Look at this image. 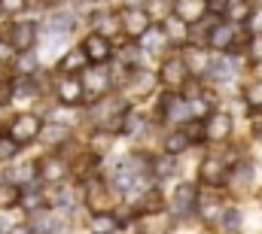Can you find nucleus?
I'll use <instances>...</instances> for the list:
<instances>
[{
	"label": "nucleus",
	"instance_id": "obj_28",
	"mask_svg": "<svg viewBox=\"0 0 262 234\" xmlns=\"http://www.w3.org/2000/svg\"><path fill=\"white\" fill-rule=\"evenodd\" d=\"M15 76H37L43 61L37 55V49H28V52H15Z\"/></svg>",
	"mask_w": 262,
	"mask_h": 234
},
{
	"label": "nucleus",
	"instance_id": "obj_1",
	"mask_svg": "<svg viewBox=\"0 0 262 234\" xmlns=\"http://www.w3.org/2000/svg\"><path fill=\"white\" fill-rule=\"evenodd\" d=\"M131 107H134V101L125 91L116 88V91H110V95H104L98 101H89L82 107V122H89L92 128H113V131H119V125H122V119H125V113Z\"/></svg>",
	"mask_w": 262,
	"mask_h": 234
},
{
	"label": "nucleus",
	"instance_id": "obj_11",
	"mask_svg": "<svg viewBox=\"0 0 262 234\" xmlns=\"http://www.w3.org/2000/svg\"><path fill=\"white\" fill-rule=\"evenodd\" d=\"M79 49L85 52V58H89V64H110V61L116 58L113 40H110V37H104L101 31H89V34L82 37Z\"/></svg>",
	"mask_w": 262,
	"mask_h": 234
},
{
	"label": "nucleus",
	"instance_id": "obj_20",
	"mask_svg": "<svg viewBox=\"0 0 262 234\" xmlns=\"http://www.w3.org/2000/svg\"><path fill=\"white\" fill-rule=\"evenodd\" d=\"M189 146H195L192 143V137H189V131H186V125H177V128H171L165 137H162V152H168V155H183Z\"/></svg>",
	"mask_w": 262,
	"mask_h": 234
},
{
	"label": "nucleus",
	"instance_id": "obj_2",
	"mask_svg": "<svg viewBox=\"0 0 262 234\" xmlns=\"http://www.w3.org/2000/svg\"><path fill=\"white\" fill-rule=\"evenodd\" d=\"M82 204L89 207V213H107V210H116L122 204V195L113 189L110 176L107 174H98L95 179H89L82 185Z\"/></svg>",
	"mask_w": 262,
	"mask_h": 234
},
{
	"label": "nucleus",
	"instance_id": "obj_25",
	"mask_svg": "<svg viewBox=\"0 0 262 234\" xmlns=\"http://www.w3.org/2000/svg\"><path fill=\"white\" fill-rule=\"evenodd\" d=\"M159 21H162V28H165V34H168V40L174 43V49H180V46L189 43V25H186L183 18H177L174 12H168V15L159 18Z\"/></svg>",
	"mask_w": 262,
	"mask_h": 234
},
{
	"label": "nucleus",
	"instance_id": "obj_23",
	"mask_svg": "<svg viewBox=\"0 0 262 234\" xmlns=\"http://www.w3.org/2000/svg\"><path fill=\"white\" fill-rule=\"evenodd\" d=\"M3 176L18 182V185H28L34 179H40V158L37 161H9V168L3 171Z\"/></svg>",
	"mask_w": 262,
	"mask_h": 234
},
{
	"label": "nucleus",
	"instance_id": "obj_6",
	"mask_svg": "<svg viewBox=\"0 0 262 234\" xmlns=\"http://www.w3.org/2000/svg\"><path fill=\"white\" fill-rule=\"evenodd\" d=\"M152 21H156V18H152V12H149L146 3H143V6L119 3V25H122V34H125L128 40H140L143 31H146Z\"/></svg>",
	"mask_w": 262,
	"mask_h": 234
},
{
	"label": "nucleus",
	"instance_id": "obj_3",
	"mask_svg": "<svg viewBox=\"0 0 262 234\" xmlns=\"http://www.w3.org/2000/svg\"><path fill=\"white\" fill-rule=\"evenodd\" d=\"M43 37V28L37 18H12L9 28H6V40L12 43L15 52H28V49H37Z\"/></svg>",
	"mask_w": 262,
	"mask_h": 234
},
{
	"label": "nucleus",
	"instance_id": "obj_40",
	"mask_svg": "<svg viewBox=\"0 0 262 234\" xmlns=\"http://www.w3.org/2000/svg\"><path fill=\"white\" fill-rule=\"evenodd\" d=\"M0 137H6V125L3 122H0Z\"/></svg>",
	"mask_w": 262,
	"mask_h": 234
},
{
	"label": "nucleus",
	"instance_id": "obj_8",
	"mask_svg": "<svg viewBox=\"0 0 262 234\" xmlns=\"http://www.w3.org/2000/svg\"><path fill=\"white\" fill-rule=\"evenodd\" d=\"M40 131H43V119L34 116V113H18L12 122H6V137L25 149L40 140Z\"/></svg>",
	"mask_w": 262,
	"mask_h": 234
},
{
	"label": "nucleus",
	"instance_id": "obj_27",
	"mask_svg": "<svg viewBox=\"0 0 262 234\" xmlns=\"http://www.w3.org/2000/svg\"><path fill=\"white\" fill-rule=\"evenodd\" d=\"M21 189H25V185H18V182L0 176V210H3V213H6V210H15V207L21 204Z\"/></svg>",
	"mask_w": 262,
	"mask_h": 234
},
{
	"label": "nucleus",
	"instance_id": "obj_22",
	"mask_svg": "<svg viewBox=\"0 0 262 234\" xmlns=\"http://www.w3.org/2000/svg\"><path fill=\"white\" fill-rule=\"evenodd\" d=\"M116 64H119V73H125V70H137V67H143V61H146V52H143V46L137 43V40H128L119 52H116Z\"/></svg>",
	"mask_w": 262,
	"mask_h": 234
},
{
	"label": "nucleus",
	"instance_id": "obj_19",
	"mask_svg": "<svg viewBox=\"0 0 262 234\" xmlns=\"http://www.w3.org/2000/svg\"><path fill=\"white\" fill-rule=\"evenodd\" d=\"M171 12L186 25H198L201 18H207L210 9H207V0H171Z\"/></svg>",
	"mask_w": 262,
	"mask_h": 234
},
{
	"label": "nucleus",
	"instance_id": "obj_10",
	"mask_svg": "<svg viewBox=\"0 0 262 234\" xmlns=\"http://www.w3.org/2000/svg\"><path fill=\"white\" fill-rule=\"evenodd\" d=\"M204 46L213 49V52H238L235 21H229V18H216V21L207 28V40H204Z\"/></svg>",
	"mask_w": 262,
	"mask_h": 234
},
{
	"label": "nucleus",
	"instance_id": "obj_33",
	"mask_svg": "<svg viewBox=\"0 0 262 234\" xmlns=\"http://www.w3.org/2000/svg\"><path fill=\"white\" fill-rule=\"evenodd\" d=\"M28 6H31V0H0V9H3V15H9V18H18Z\"/></svg>",
	"mask_w": 262,
	"mask_h": 234
},
{
	"label": "nucleus",
	"instance_id": "obj_29",
	"mask_svg": "<svg viewBox=\"0 0 262 234\" xmlns=\"http://www.w3.org/2000/svg\"><path fill=\"white\" fill-rule=\"evenodd\" d=\"M223 210H226V207H223L216 198H204V195H201L195 216L204 222V225H220V216H223Z\"/></svg>",
	"mask_w": 262,
	"mask_h": 234
},
{
	"label": "nucleus",
	"instance_id": "obj_24",
	"mask_svg": "<svg viewBox=\"0 0 262 234\" xmlns=\"http://www.w3.org/2000/svg\"><path fill=\"white\" fill-rule=\"evenodd\" d=\"M89 67V58H85V52L76 46V49H64L58 61H55V73L58 76H67V73H82Z\"/></svg>",
	"mask_w": 262,
	"mask_h": 234
},
{
	"label": "nucleus",
	"instance_id": "obj_42",
	"mask_svg": "<svg viewBox=\"0 0 262 234\" xmlns=\"http://www.w3.org/2000/svg\"><path fill=\"white\" fill-rule=\"evenodd\" d=\"M104 3H107V0H104Z\"/></svg>",
	"mask_w": 262,
	"mask_h": 234
},
{
	"label": "nucleus",
	"instance_id": "obj_31",
	"mask_svg": "<svg viewBox=\"0 0 262 234\" xmlns=\"http://www.w3.org/2000/svg\"><path fill=\"white\" fill-rule=\"evenodd\" d=\"M241 222H244L241 210H238V207H226V210H223V216H220V225H216V228H223V231H238V228H241Z\"/></svg>",
	"mask_w": 262,
	"mask_h": 234
},
{
	"label": "nucleus",
	"instance_id": "obj_15",
	"mask_svg": "<svg viewBox=\"0 0 262 234\" xmlns=\"http://www.w3.org/2000/svg\"><path fill=\"white\" fill-rule=\"evenodd\" d=\"M232 131H235V122L229 113H210V116L204 119V140L207 143H226L229 137H232Z\"/></svg>",
	"mask_w": 262,
	"mask_h": 234
},
{
	"label": "nucleus",
	"instance_id": "obj_13",
	"mask_svg": "<svg viewBox=\"0 0 262 234\" xmlns=\"http://www.w3.org/2000/svg\"><path fill=\"white\" fill-rule=\"evenodd\" d=\"M46 34H61V37H70L73 31H76V25H79V12L76 9H70L67 3L61 6H52L49 12H46Z\"/></svg>",
	"mask_w": 262,
	"mask_h": 234
},
{
	"label": "nucleus",
	"instance_id": "obj_21",
	"mask_svg": "<svg viewBox=\"0 0 262 234\" xmlns=\"http://www.w3.org/2000/svg\"><path fill=\"white\" fill-rule=\"evenodd\" d=\"M89 231H98V234H116V231H128V225L119 219L116 210H107V213H92L89 216Z\"/></svg>",
	"mask_w": 262,
	"mask_h": 234
},
{
	"label": "nucleus",
	"instance_id": "obj_38",
	"mask_svg": "<svg viewBox=\"0 0 262 234\" xmlns=\"http://www.w3.org/2000/svg\"><path fill=\"white\" fill-rule=\"evenodd\" d=\"M9 228H12V222L6 216H0V231H9Z\"/></svg>",
	"mask_w": 262,
	"mask_h": 234
},
{
	"label": "nucleus",
	"instance_id": "obj_41",
	"mask_svg": "<svg viewBox=\"0 0 262 234\" xmlns=\"http://www.w3.org/2000/svg\"><path fill=\"white\" fill-rule=\"evenodd\" d=\"M0 18H3V9H0Z\"/></svg>",
	"mask_w": 262,
	"mask_h": 234
},
{
	"label": "nucleus",
	"instance_id": "obj_36",
	"mask_svg": "<svg viewBox=\"0 0 262 234\" xmlns=\"http://www.w3.org/2000/svg\"><path fill=\"white\" fill-rule=\"evenodd\" d=\"M244 25L250 28V34H262V6L259 9H250V15H247Z\"/></svg>",
	"mask_w": 262,
	"mask_h": 234
},
{
	"label": "nucleus",
	"instance_id": "obj_4",
	"mask_svg": "<svg viewBox=\"0 0 262 234\" xmlns=\"http://www.w3.org/2000/svg\"><path fill=\"white\" fill-rule=\"evenodd\" d=\"M189 76H192V70H189V64H186L183 55L171 52V55L162 58V67H159V85H162V88L180 91V88L189 82Z\"/></svg>",
	"mask_w": 262,
	"mask_h": 234
},
{
	"label": "nucleus",
	"instance_id": "obj_7",
	"mask_svg": "<svg viewBox=\"0 0 262 234\" xmlns=\"http://www.w3.org/2000/svg\"><path fill=\"white\" fill-rule=\"evenodd\" d=\"M40 179L46 185H58L70 179V152L67 149H46V155L40 158Z\"/></svg>",
	"mask_w": 262,
	"mask_h": 234
},
{
	"label": "nucleus",
	"instance_id": "obj_14",
	"mask_svg": "<svg viewBox=\"0 0 262 234\" xmlns=\"http://www.w3.org/2000/svg\"><path fill=\"white\" fill-rule=\"evenodd\" d=\"M46 149H67L70 152V143H73V125H61V122H46L43 119V131H40V140Z\"/></svg>",
	"mask_w": 262,
	"mask_h": 234
},
{
	"label": "nucleus",
	"instance_id": "obj_9",
	"mask_svg": "<svg viewBox=\"0 0 262 234\" xmlns=\"http://www.w3.org/2000/svg\"><path fill=\"white\" fill-rule=\"evenodd\" d=\"M55 104H64V107H85V85H82V76L79 73H67L55 79Z\"/></svg>",
	"mask_w": 262,
	"mask_h": 234
},
{
	"label": "nucleus",
	"instance_id": "obj_5",
	"mask_svg": "<svg viewBox=\"0 0 262 234\" xmlns=\"http://www.w3.org/2000/svg\"><path fill=\"white\" fill-rule=\"evenodd\" d=\"M198 201H201V195H198L195 182H177L174 195L168 198V213L174 219H192L198 213Z\"/></svg>",
	"mask_w": 262,
	"mask_h": 234
},
{
	"label": "nucleus",
	"instance_id": "obj_39",
	"mask_svg": "<svg viewBox=\"0 0 262 234\" xmlns=\"http://www.w3.org/2000/svg\"><path fill=\"white\" fill-rule=\"evenodd\" d=\"M253 134H256V137L262 140V122H256V125H253Z\"/></svg>",
	"mask_w": 262,
	"mask_h": 234
},
{
	"label": "nucleus",
	"instance_id": "obj_12",
	"mask_svg": "<svg viewBox=\"0 0 262 234\" xmlns=\"http://www.w3.org/2000/svg\"><path fill=\"white\" fill-rule=\"evenodd\" d=\"M229 174H232V165L223 155H204L198 165V179L210 189H223L229 182Z\"/></svg>",
	"mask_w": 262,
	"mask_h": 234
},
{
	"label": "nucleus",
	"instance_id": "obj_35",
	"mask_svg": "<svg viewBox=\"0 0 262 234\" xmlns=\"http://www.w3.org/2000/svg\"><path fill=\"white\" fill-rule=\"evenodd\" d=\"M247 58L253 64H262V34H253L250 43H247Z\"/></svg>",
	"mask_w": 262,
	"mask_h": 234
},
{
	"label": "nucleus",
	"instance_id": "obj_26",
	"mask_svg": "<svg viewBox=\"0 0 262 234\" xmlns=\"http://www.w3.org/2000/svg\"><path fill=\"white\" fill-rule=\"evenodd\" d=\"M146 116L137 110V107H131L128 113H125V119H122V125H119V137H125V140H134V137H140L143 131H146Z\"/></svg>",
	"mask_w": 262,
	"mask_h": 234
},
{
	"label": "nucleus",
	"instance_id": "obj_16",
	"mask_svg": "<svg viewBox=\"0 0 262 234\" xmlns=\"http://www.w3.org/2000/svg\"><path fill=\"white\" fill-rule=\"evenodd\" d=\"M137 43L143 46L146 55H162L165 49H174V43L168 40V34H165V28H162V21H152V25L143 31V37H140Z\"/></svg>",
	"mask_w": 262,
	"mask_h": 234
},
{
	"label": "nucleus",
	"instance_id": "obj_37",
	"mask_svg": "<svg viewBox=\"0 0 262 234\" xmlns=\"http://www.w3.org/2000/svg\"><path fill=\"white\" fill-rule=\"evenodd\" d=\"M12 58H15V49H12V43L3 37V40H0V64H9Z\"/></svg>",
	"mask_w": 262,
	"mask_h": 234
},
{
	"label": "nucleus",
	"instance_id": "obj_30",
	"mask_svg": "<svg viewBox=\"0 0 262 234\" xmlns=\"http://www.w3.org/2000/svg\"><path fill=\"white\" fill-rule=\"evenodd\" d=\"M253 176H256V168H253L250 161H235V165H232V174H229V182L247 189V185L253 182Z\"/></svg>",
	"mask_w": 262,
	"mask_h": 234
},
{
	"label": "nucleus",
	"instance_id": "obj_17",
	"mask_svg": "<svg viewBox=\"0 0 262 234\" xmlns=\"http://www.w3.org/2000/svg\"><path fill=\"white\" fill-rule=\"evenodd\" d=\"M119 140H122V137H119V131H113V128H92L89 137H85V149H92V152H98V155L104 158Z\"/></svg>",
	"mask_w": 262,
	"mask_h": 234
},
{
	"label": "nucleus",
	"instance_id": "obj_32",
	"mask_svg": "<svg viewBox=\"0 0 262 234\" xmlns=\"http://www.w3.org/2000/svg\"><path fill=\"white\" fill-rule=\"evenodd\" d=\"M12 91H15V76H0V110L12 104Z\"/></svg>",
	"mask_w": 262,
	"mask_h": 234
},
{
	"label": "nucleus",
	"instance_id": "obj_18",
	"mask_svg": "<svg viewBox=\"0 0 262 234\" xmlns=\"http://www.w3.org/2000/svg\"><path fill=\"white\" fill-rule=\"evenodd\" d=\"M235 73H238V64L232 58V52H216V55H210V67H207V76H204V79L229 82Z\"/></svg>",
	"mask_w": 262,
	"mask_h": 234
},
{
	"label": "nucleus",
	"instance_id": "obj_34",
	"mask_svg": "<svg viewBox=\"0 0 262 234\" xmlns=\"http://www.w3.org/2000/svg\"><path fill=\"white\" fill-rule=\"evenodd\" d=\"M244 101H247L253 110H262V79H256L253 85H247V91H244Z\"/></svg>",
	"mask_w": 262,
	"mask_h": 234
}]
</instances>
